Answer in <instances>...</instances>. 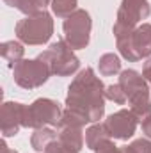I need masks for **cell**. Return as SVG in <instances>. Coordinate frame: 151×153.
<instances>
[{
    "label": "cell",
    "mask_w": 151,
    "mask_h": 153,
    "mask_svg": "<svg viewBox=\"0 0 151 153\" xmlns=\"http://www.w3.org/2000/svg\"><path fill=\"white\" fill-rule=\"evenodd\" d=\"M105 87L93 68L80 70L68 85L66 107L85 114L91 123H98L105 114Z\"/></svg>",
    "instance_id": "cell-1"
},
{
    "label": "cell",
    "mask_w": 151,
    "mask_h": 153,
    "mask_svg": "<svg viewBox=\"0 0 151 153\" xmlns=\"http://www.w3.org/2000/svg\"><path fill=\"white\" fill-rule=\"evenodd\" d=\"M117 84L123 87L126 98H128V109L137 116L139 121H144L151 116V89L146 82V78L137 70H123L119 73Z\"/></svg>",
    "instance_id": "cell-2"
},
{
    "label": "cell",
    "mask_w": 151,
    "mask_h": 153,
    "mask_svg": "<svg viewBox=\"0 0 151 153\" xmlns=\"http://www.w3.org/2000/svg\"><path fill=\"white\" fill-rule=\"evenodd\" d=\"M14 34L23 45L38 46L48 43V39L53 34L52 14L48 11H39L32 16L21 18L14 27Z\"/></svg>",
    "instance_id": "cell-3"
},
{
    "label": "cell",
    "mask_w": 151,
    "mask_h": 153,
    "mask_svg": "<svg viewBox=\"0 0 151 153\" xmlns=\"http://www.w3.org/2000/svg\"><path fill=\"white\" fill-rule=\"evenodd\" d=\"M117 50L128 62H137L151 57V23H141L128 34L115 38Z\"/></svg>",
    "instance_id": "cell-4"
},
{
    "label": "cell",
    "mask_w": 151,
    "mask_h": 153,
    "mask_svg": "<svg viewBox=\"0 0 151 153\" xmlns=\"http://www.w3.org/2000/svg\"><path fill=\"white\" fill-rule=\"evenodd\" d=\"M38 57H41L50 66L52 75L70 76L80 70V59L73 53L64 39H57L55 43H52L50 48L41 52Z\"/></svg>",
    "instance_id": "cell-5"
},
{
    "label": "cell",
    "mask_w": 151,
    "mask_h": 153,
    "mask_svg": "<svg viewBox=\"0 0 151 153\" xmlns=\"http://www.w3.org/2000/svg\"><path fill=\"white\" fill-rule=\"evenodd\" d=\"M151 14L150 0H121L117 16L114 22L112 32L115 38L132 32L141 25L142 20H148Z\"/></svg>",
    "instance_id": "cell-6"
},
{
    "label": "cell",
    "mask_w": 151,
    "mask_h": 153,
    "mask_svg": "<svg viewBox=\"0 0 151 153\" xmlns=\"http://www.w3.org/2000/svg\"><path fill=\"white\" fill-rule=\"evenodd\" d=\"M61 116H62V109L59 102L52 98H38L25 107L23 126L34 130L44 126H59Z\"/></svg>",
    "instance_id": "cell-7"
},
{
    "label": "cell",
    "mask_w": 151,
    "mask_h": 153,
    "mask_svg": "<svg viewBox=\"0 0 151 153\" xmlns=\"http://www.w3.org/2000/svg\"><path fill=\"white\" fill-rule=\"evenodd\" d=\"M52 75L50 66L41 59H21L20 62L14 64L13 68V80L16 85L23 87V89H38L43 84H46V80Z\"/></svg>",
    "instance_id": "cell-8"
},
{
    "label": "cell",
    "mask_w": 151,
    "mask_h": 153,
    "mask_svg": "<svg viewBox=\"0 0 151 153\" xmlns=\"http://www.w3.org/2000/svg\"><path fill=\"white\" fill-rule=\"evenodd\" d=\"M91 29H93L91 14L85 9H76L62 23L64 41L68 43V46L71 50H84V48L89 46Z\"/></svg>",
    "instance_id": "cell-9"
},
{
    "label": "cell",
    "mask_w": 151,
    "mask_h": 153,
    "mask_svg": "<svg viewBox=\"0 0 151 153\" xmlns=\"http://www.w3.org/2000/svg\"><path fill=\"white\" fill-rule=\"evenodd\" d=\"M103 123H105V126L110 134V139L128 141L130 137H133V134L137 130V125L141 121L137 119V116L130 109H121V111L110 114Z\"/></svg>",
    "instance_id": "cell-10"
},
{
    "label": "cell",
    "mask_w": 151,
    "mask_h": 153,
    "mask_svg": "<svg viewBox=\"0 0 151 153\" xmlns=\"http://www.w3.org/2000/svg\"><path fill=\"white\" fill-rule=\"evenodd\" d=\"M25 103L20 102H4L0 109V130L4 139L14 137L20 128L23 126V117H25Z\"/></svg>",
    "instance_id": "cell-11"
},
{
    "label": "cell",
    "mask_w": 151,
    "mask_h": 153,
    "mask_svg": "<svg viewBox=\"0 0 151 153\" xmlns=\"http://www.w3.org/2000/svg\"><path fill=\"white\" fill-rule=\"evenodd\" d=\"M57 139L71 152L80 153L84 148V139L85 134L82 128H73V126H57Z\"/></svg>",
    "instance_id": "cell-12"
},
{
    "label": "cell",
    "mask_w": 151,
    "mask_h": 153,
    "mask_svg": "<svg viewBox=\"0 0 151 153\" xmlns=\"http://www.w3.org/2000/svg\"><path fill=\"white\" fill-rule=\"evenodd\" d=\"M23 53H25V48L20 39H9L0 45V55L9 62L11 68H14V64L23 59Z\"/></svg>",
    "instance_id": "cell-13"
},
{
    "label": "cell",
    "mask_w": 151,
    "mask_h": 153,
    "mask_svg": "<svg viewBox=\"0 0 151 153\" xmlns=\"http://www.w3.org/2000/svg\"><path fill=\"white\" fill-rule=\"evenodd\" d=\"M107 139H110V134H109V130H107V126H105V123H94V125H91L87 130H85V146L89 148V150H96L103 141H107Z\"/></svg>",
    "instance_id": "cell-14"
},
{
    "label": "cell",
    "mask_w": 151,
    "mask_h": 153,
    "mask_svg": "<svg viewBox=\"0 0 151 153\" xmlns=\"http://www.w3.org/2000/svg\"><path fill=\"white\" fill-rule=\"evenodd\" d=\"M57 139V132L50 126H44V128H36L34 134L30 135V146L36 150V152H44V148Z\"/></svg>",
    "instance_id": "cell-15"
},
{
    "label": "cell",
    "mask_w": 151,
    "mask_h": 153,
    "mask_svg": "<svg viewBox=\"0 0 151 153\" xmlns=\"http://www.w3.org/2000/svg\"><path fill=\"white\" fill-rule=\"evenodd\" d=\"M98 71L100 75L103 76H112V75H117L121 73V59L117 53H103L100 59H98Z\"/></svg>",
    "instance_id": "cell-16"
},
{
    "label": "cell",
    "mask_w": 151,
    "mask_h": 153,
    "mask_svg": "<svg viewBox=\"0 0 151 153\" xmlns=\"http://www.w3.org/2000/svg\"><path fill=\"white\" fill-rule=\"evenodd\" d=\"M89 121V117L78 111H73V109H64L62 111V116H61V123L59 126H73V128H84Z\"/></svg>",
    "instance_id": "cell-17"
},
{
    "label": "cell",
    "mask_w": 151,
    "mask_h": 153,
    "mask_svg": "<svg viewBox=\"0 0 151 153\" xmlns=\"http://www.w3.org/2000/svg\"><path fill=\"white\" fill-rule=\"evenodd\" d=\"M78 5V2L76 0H52V11H53V14L57 16V18H68L70 14H73L75 13L76 7Z\"/></svg>",
    "instance_id": "cell-18"
},
{
    "label": "cell",
    "mask_w": 151,
    "mask_h": 153,
    "mask_svg": "<svg viewBox=\"0 0 151 153\" xmlns=\"http://www.w3.org/2000/svg\"><path fill=\"white\" fill-rule=\"evenodd\" d=\"M121 153H151V139H135L130 144L123 146Z\"/></svg>",
    "instance_id": "cell-19"
},
{
    "label": "cell",
    "mask_w": 151,
    "mask_h": 153,
    "mask_svg": "<svg viewBox=\"0 0 151 153\" xmlns=\"http://www.w3.org/2000/svg\"><path fill=\"white\" fill-rule=\"evenodd\" d=\"M105 98L117 103V105H124L128 102V98H126V94H124V91L119 84H110V85L105 87Z\"/></svg>",
    "instance_id": "cell-20"
},
{
    "label": "cell",
    "mask_w": 151,
    "mask_h": 153,
    "mask_svg": "<svg viewBox=\"0 0 151 153\" xmlns=\"http://www.w3.org/2000/svg\"><path fill=\"white\" fill-rule=\"evenodd\" d=\"M9 7H14V9H18L20 13H23L25 16H32V14H36L38 11L34 9V5H32V0H4Z\"/></svg>",
    "instance_id": "cell-21"
},
{
    "label": "cell",
    "mask_w": 151,
    "mask_h": 153,
    "mask_svg": "<svg viewBox=\"0 0 151 153\" xmlns=\"http://www.w3.org/2000/svg\"><path fill=\"white\" fill-rule=\"evenodd\" d=\"M43 153H75V152H71V150H68L59 139H55V141H52L46 148H44V152Z\"/></svg>",
    "instance_id": "cell-22"
},
{
    "label": "cell",
    "mask_w": 151,
    "mask_h": 153,
    "mask_svg": "<svg viewBox=\"0 0 151 153\" xmlns=\"http://www.w3.org/2000/svg\"><path fill=\"white\" fill-rule=\"evenodd\" d=\"M94 153H121V148H117L115 144H114L112 139H107V141H103L96 150Z\"/></svg>",
    "instance_id": "cell-23"
},
{
    "label": "cell",
    "mask_w": 151,
    "mask_h": 153,
    "mask_svg": "<svg viewBox=\"0 0 151 153\" xmlns=\"http://www.w3.org/2000/svg\"><path fill=\"white\" fill-rule=\"evenodd\" d=\"M142 76L146 78V82H148V85H150V89H151V57L146 59V62L142 66Z\"/></svg>",
    "instance_id": "cell-24"
},
{
    "label": "cell",
    "mask_w": 151,
    "mask_h": 153,
    "mask_svg": "<svg viewBox=\"0 0 151 153\" xmlns=\"http://www.w3.org/2000/svg\"><path fill=\"white\" fill-rule=\"evenodd\" d=\"M32 5H34V9L36 11H46V7L48 5H52V0H32Z\"/></svg>",
    "instance_id": "cell-25"
},
{
    "label": "cell",
    "mask_w": 151,
    "mask_h": 153,
    "mask_svg": "<svg viewBox=\"0 0 151 153\" xmlns=\"http://www.w3.org/2000/svg\"><path fill=\"white\" fill-rule=\"evenodd\" d=\"M141 126H142V134L148 139H151V116H148L144 121H141Z\"/></svg>",
    "instance_id": "cell-26"
},
{
    "label": "cell",
    "mask_w": 151,
    "mask_h": 153,
    "mask_svg": "<svg viewBox=\"0 0 151 153\" xmlns=\"http://www.w3.org/2000/svg\"><path fill=\"white\" fill-rule=\"evenodd\" d=\"M0 148H2V153H18L16 150H11V148H9V146L5 144V139H4V141L0 143Z\"/></svg>",
    "instance_id": "cell-27"
},
{
    "label": "cell",
    "mask_w": 151,
    "mask_h": 153,
    "mask_svg": "<svg viewBox=\"0 0 151 153\" xmlns=\"http://www.w3.org/2000/svg\"><path fill=\"white\" fill-rule=\"evenodd\" d=\"M38 153H39V152H38Z\"/></svg>",
    "instance_id": "cell-28"
}]
</instances>
